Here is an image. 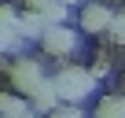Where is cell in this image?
I'll list each match as a JSON object with an SVG mask.
<instances>
[{
	"label": "cell",
	"instance_id": "cell-1",
	"mask_svg": "<svg viewBox=\"0 0 125 118\" xmlns=\"http://www.w3.org/2000/svg\"><path fill=\"white\" fill-rule=\"evenodd\" d=\"M52 85H55V92H59L62 103H77V100H85V96L96 89V74H88V70H81V67H62V70L52 78Z\"/></svg>",
	"mask_w": 125,
	"mask_h": 118
},
{
	"label": "cell",
	"instance_id": "cell-2",
	"mask_svg": "<svg viewBox=\"0 0 125 118\" xmlns=\"http://www.w3.org/2000/svg\"><path fill=\"white\" fill-rule=\"evenodd\" d=\"M11 81H15L19 96H26V100H30V96L44 85V70H41L37 59H19V63H11Z\"/></svg>",
	"mask_w": 125,
	"mask_h": 118
},
{
	"label": "cell",
	"instance_id": "cell-3",
	"mask_svg": "<svg viewBox=\"0 0 125 118\" xmlns=\"http://www.w3.org/2000/svg\"><path fill=\"white\" fill-rule=\"evenodd\" d=\"M41 44H44L48 55H70V52L77 48V33H74L70 26H48L44 37H41Z\"/></svg>",
	"mask_w": 125,
	"mask_h": 118
},
{
	"label": "cell",
	"instance_id": "cell-4",
	"mask_svg": "<svg viewBox=\"0 0 125 118\" xmlns=\"http://www.w3.org/2000/svg\"><path fill=\"white\" fill-rule=\"evenodd\" d=\"M110 26H114V15H110L107 8L88 4V8L81 11V30H85V33H103V30H110Z\"/></svg>",
	"mask_w": 125,
	"mask_h": 118
},
{
	"label": "cell",
	"instance_id": "cell-5",
	"mask_svg": "<svg viewBox=\"0 0 125 118\" xmlns=\"http://www.w3.org/2000/svg\"><path fill=\"white\" fill-rule=\"evenodd\" d=\"M30 107H33V111H41V114H52V111L59 107V92H55V85H52V81H44V85L30 96Z\"/></svg>",
	"mask_w": 125,
	"mask_h": 118
},
{
	"label": "cell",
	"instance_id": "cell-6",
	"mask_svg": "<svg viewBox=\"0 0 125 118\" xmlns=\"http://www.w3.org/2000/svg\"><path fill=\"white\" fill-rule=\"evenodd\" d=\"M0 114H4V118L30 114V100L26 96H15V92H0Z\"/></svg>",
	"mask_w": 125,
	"mask_h": 118
},
{
	"label": "cell",
	"instance_id": "cell-7",
	"mask_svg": "<svg viewBox=\"0 0 125 118\" xmlns=\"http://www.w3.org/2000/svg\"><path fill=\"white\" fill-rule=\"evenodd\" d=\"M44 30H48V22H44V15H37V11H26V15L19 19V33H22V37H44Z\"/></svg>",
	"mask_w": 125,
	"mask_h": 118
},
{
	"label": "cell",
	"instance_id": "cell-8",
	"mask_svg": "<svg viewBox=\"0 0 125 118\" xmlns=\"http://www.w3.org/2000/svg\"><path fill=\"white\" fill-rule=\"evenodd\" d=\"M96 118H125V100L121 96H107L96 111Z\"/></svg>",
	"mask_w": 125,
	"mask_h": 118
},
{
	"label": "cell",
	"instance_id": "cell-9",
	"mask_svg": "<svg viewBox=\"0 0 125 118\" xmlns=\"http://www.w3.org/2000/svg\"><path fill=\"white\" fill-rule=\"evenodd\" d=\"M62 19H66V4H59V0H55V4L44 11V22H52V26H62Z\"/></svg>",
	"mask_w": 125,
	"mask_h": 118
},
{
	"label": "cell",
	"instance_id": "cell-10",
	"mask_svg": "<svg viewBox=\"0 0 125 118\" xmlns=\"http://www.w3.org/2000/svg\"><path fill=\"white\" fill-rule=\"evenodd\" d=\"M0 30H19V15L11 8H0Z\"/></svg>",
	"mask_w": 125,
	"mask_h": 118
},
{
	"label": "cell",
	"instance_id": "cell-11",
	"mask_svg": "<svg viewBox=\"0 0 125 118\" xmlns=\"http://www.w3.org/2000/svg\"><path fill=\"white\" fill-rule=\"evenodd\" d=\"M52 118H81V111H77V103H62L52 111Z\"/></svg>",
	"mask_w": 125,
	"mask_h": 118
},
{
	"label": "cell",
	"instance_id": "cell-12",
	"mask_svg": "<svg viewBox=\"0 0 125 118\" xmlns=\"http://www.w3.org/2000/svg\"><path fill=\"white\" fill-rule=\"evenodd\" d=\"M110 37L125 44V11H121V15H114V26H110Z\"/></svg>",
	"mask_w": 125,
	"mask_h": 118
},
{
	"label": "cell",
	"instance_id": "cell-13",
	"mask_svg": "<svg viewBox=\"0 0 125 118\" xmlns=\"http://www.w3.org/2000/svg\"><path fill=\"white\" fill-rule=\"evenodd\" d=\"M26 4H30V11H37V15H44L52 4H55V0H26Z\"/></svg>",
	"mask_w": 125,
	"mask_h": 118
},
{
	"label": "cell",
	"instance_id": "cell-14",
	"mask_svg": "<svg viewBox=\"0 0 125 118\" xmlns=\"http://www.w3.org/2000/svg\"><path fill=\"white\" fill-rule=\"evenodd\" d=\"M59 4H66V8H70V4H77V0H59Z\"/></svg>",
	"mask_w": 125,
	"mask_h": 118
},
{
	"label": "cell",
	"instance_id": "cell-15",
	"mask_svg": "<svg viewBox=\"0 0 125 118\" xmlns=\"http://www.w3.org/2000/svg\"><path fill=\"white\" fill-rule=\"evenodd\" d=\"M19 118H33V114H19Z\"/></svg>",
	"mask_w": 125,
	"mask_h": 118
},
{
	"label": "cell",
	"instance_id": "cell-16",
	"mask_svg": "<svg viewBox=\"0 0 125 118\" xmlns=\"http://www.w3.org/2000/svg\"><path fill=\"white\" fill-rule=\"evenodd\" d=\"M0 118H4V114H0Z\"/></svg>",
	"mask_w": 125,
	"mask_h": 118
}]
</instances>
